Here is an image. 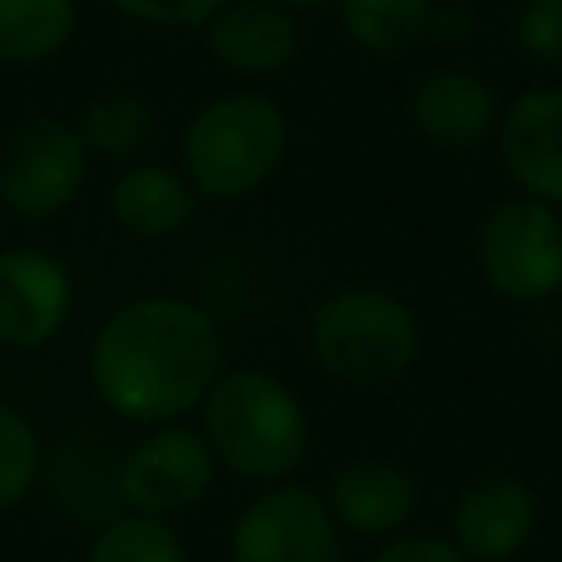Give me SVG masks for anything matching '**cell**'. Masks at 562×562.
<instances>
[{"instance_id": "6da1fadb", "label": "cell", "mask_w": 562, "mask_h": 562, "mask_svg": "<svg viewBox=\"0 0 562 562\" xmlns=\"http://www.w3.org/2000/svg\"><path fill=\"white\" fill-rule=\"evenodd\" d=\"M224 373L215 316L180 294H140L119 303L88 351L97 400L136 426H167L202 408Z\"/></svg>"}, {"instance_id": "7a4b0ae2", "label": "cell", "mask_w": 562, "mask_h": 562, "mask_svg": "<svg viewBox=\"0 0 562 562\" xmlns=\"http://www.w3.org/2000/svg\"><path fill=\"white\" fill-rule=\"evenodd\" d=\"M198 413L215 461L263 487L285 483L312 448L303 400L268 369H224Z\"/></svg>"}, {"instance_id": "3957f363", "label": "cell", "mask_w": 562, "mask_h": 562, "mask_svg": "<svg viewBox=\"0 0 562 562\" xmlns=\"http://www.w3.org/2000/svg\"><path fill=\"white\" fill-rule=\"evenodd\" d=\"M307 351L342 386H386L413 369L422 321L382 285H338L307 312Z\"/></svg>"}, {"instance_id": "277c9868", "label": "cell", "mask_w": 562, "mask_h": 562, "mask_svg": "<svg viewBox=\"0 0 562 562\" xmlns=\"http://www.w3.org/2000/svg\"><path fill=\"white\" fill-rule=\"evenodd\" d=\"M290 145V123L281 105L263 92H224L206 101L180 140L184 180L198 198L237 202L272 180Z\"/></svg>"}, {"instance_id": "5b68a950", "label": "cell", "mask_w": 562, "mask_h": 562, "mask_svg": "<svg viewBox=\"0 0 562 562\" xmlns=\"http://www.w3.org/2000/svg\"><path fill=\"white\" fill-rule=\"evenodd\" d=\"M474 263L492 294L544 303L562 290V215L558 206L514 193L496 202L474 233Z\"/></svg>"}, {"instance_id": "8992f818", "label": "cell", "mask_w": 562, "mask_h": 562, "mask_svg": "<svg viewBox=\"0 0 562 562\" xmlns=\"http://www.w3.org/2000/svg\"><path fill=\"white\" fill-rule=\"evenodd\" d=\"M88 149L53 114L22 119L0 145V206L26 224L57 220L83 189Z\"/></svg>"}, {"instance_id": "52a82bcc", "label": "cell", "mask_w": 562, "mask_h": 562, "mask_svg": "<svg viewBox=\"0 0 562 562\" xmlns=\"http://www.w3.org/2000/svg\"><path fill=\"white\" fill-rule=\"evenodd\" d=\"M228 562H347L342 527L321 492L285 479L241 505L228 531Z\"/></svg>"}, {"instance_id": "ba28073f", "label": "cell", "mask_w": 562, "mask_h": 562, "mask_svg": "<svg viewBox=\"0 0 562 562\" xmlns=\"http://www.w3.org/2000/svg\"><path fill=\"white\" fill-rule=\"evenodd\" d=\"M215 452L206 443L202 430L167 422V426H149L140 435V443L127 448V457L119 461V501L132 514H149V518H176L184 509H193L211 483H215Z\"/></svg>"}, {"instance_id": "9c48e42d", "label": "cell", "mask_w": 562, "mask_h": 562, "mask_svg": "<svg viewBox=\"0 0 562 562\" xmlns=\"http://www.w3.org/2000/svg\"><path fill=\"white\" fill-rule=\"evenodd\" d=\"M75 285L57 255L40 246L0 250V347L40 351L70 316Z\"/></svg>"}, {"instance_id": "30bf717a", "label": "cell", "mask_w": 562, "mask_h": 562, "mask_svg": "<svg viewBox=\"0 0 562 562\" xmlns=\"http://www.w3.org/2000/svg\"><path fill=\"white\" fill-rule=\"evenodd\" d=\"M492 140L518 193L562 206V83L522 88L501 110Z\"/></svg>"}, {"instance_id": "8fae6325", "label": "cell", "mask_w": 562, "mask_h": 562, "mask_svg": "<svg viewBox=\"0 0 562 562\" xmlns=\"http://www.w3.org/2000/svg\"><path fill=\"white\" fill-rule=\"evenodd\" d=\"M536 492L527 479L509 470H492L470 479L452 501V544L465 553V562H505L527 549L536 536Z\"/></svg>"}, {"instance_id": "7c38bea8", "label": "cell", "mask_w": 562, "mask_h": 562, "mask_svg": "<svg viewBox=\"0 0 562 562\" xmlns=\"http://www.w3.org/2000/svg\"><path fill=\"white\" fill-rule=\"evenodd\" d=\"M496 88L465 66H435L413 83L408 119L422 140L439 149H474L496 136L501 123Z\"/></svg>"}, {"instance_id": "4fadbf2b", "label": "cell", "mask_w": 562, "mask_h": 562, "mask_svg": "<svg viewBox=\"0 0 562 562\" xmlns=\"http://www.w3.org/2000/svg\"><path fill=\"white\" fill-rule=\"evenodd\" d=\"M321 496H325L334 522L364 540H391V536L408 531L417 501H422L417 479L386 457H356V461L338 465Z\"/></svg>"}, {"instance_id": "5bb4252c", "label": "cell", "mask_w": 562, "mask_h": 562, "mask_svg": "<svg viewBox=\"0 0 562 562\" xmlns=\"http://www.w3.org/2000/svg\"><path fill=\"white\" fill-rule=\"evenodd\" d=\"M206 44L224 70L263 79L294 61L299 26H294L290 9H281L272 0H241V4H224L206 22Z\"/></svg>"}, {"instance_id": "9a60e30c", "label": "cell", "mask_w": 562, "mask_h": 562, "mask_svg": "<svg viewBox=\"0 0 562 562\" xmlns=\"http://www.w3.org/2000/svg\"><path fill=\"white\" fill-rule=\"evenodd\" d=\"M110 215L127 237L158 241L180 233L198 215V189L162 162H136L114 180Z\"/></svg>"}, {"instance_id": "2e32d148", "label": "cell", "mask_w": 562, "mask_h": 562, "mask_svg": "<svg viewBox=\"0 0 562 562\" xmlns=\"http://www.w3.org/2000/svg\"><path fill=\"white\" fill-rule=\"evenodd\" d=\"M338 18L356 48L373 57H400L430 40L435 0H342Z\"/></svg>"}, {"instance_id": "e0dca14e", "label": "cell", "mask_w": 562, "mask_h": 562, "mask_svg": "<svg viewBox=\"0 0 562 562\" xmlns=\"http://www.w3.org/2000/svg\"><path fill=\"white\" fill-rule=\"evenodd\" d=\"M75 0H0V66H35L66 48Z\"/></svg>"}, {"instance_id": "ac0fdd59", "label": "cell", "mask_w": 562, "mask_h": 562, "mask_svg": "<svg viewBox=\"0 0 562 562\" xmlns=\"http://www.w3.org/2000/svg\"><path fill=\"white\" fill-rule=\"evenodd\" d=\"M79 140L97 158H136L154 136V110L136 92H101L75 123Z\"/></svg>"}, {"instance_id": "d6986e66", "label": "cell", "mask_w": 562, "mask_h": 562, "mask_svg": "<svg viewBox=\"0 0 562 562\" xmlns=\"http://www.w3.org/2000/svg\"><path fill=\"white\" fill-rule=\"evenodd\" d=\"M83 562H189V549L167 518L123 509L119 518L97 527Z\"/></svg>"}, {"instance_id": "ffe728a7", "label": "cell", "mask_w": 562, "mask_h": 562, "mask_svg": "<svg viewBox=\"0 0 562 562\" xmlns=\"http://www.w3.org/2000/svg\"><path fill=\"white\" fill-rule=\"evenodd\" d=\"M40 474V435L35 426L0 400V514L26 501Z\"/></svg>"}, {"instance_id": "44dd1931", "label": "cell", "mask_w": 562, "mask_h": 562, "mask_svg": "<svg viewBox=\"0 0 562 562\" xmlns=\"http://www.w3.org/2000/svg\"><path fill=\"white\" fill-rule=\"evenodd\" d=\"M514 48L531 66H562V0H522L514 13Z\"/></svg>"}, {"instance_id": "7402d4cb", "label": "cell", "mask_w": 562, "mask_h": 562, "mask_svg": "<svg viewBox=\"0 0 562 562\" xmlns=\"http://www.w3.org/2000/svg\"><path fill=\"white\" fill-rule=\"evenodd\" d=\"M110 4L145 26H206L224 9V0H110Z\"/></svg>"}, {"instance_id": "603a6c76", "label": "cell", "mask_w": 562, "mask_h": 562, "mask_svg": "<svg viewBox=\"0 0 562 562\" xmlns=\"http://www.w3.org/2000/svg\"><path fill=\"white\" fill-rule=\"evenodd\" d=\"M369 562H465V553L435 531H400L391 540H382V549Z\"/></svg>"}, {"instance_id": "cb8c5ba5", "label": "cell", "mask_w": 562, "mask_h": 562, "mask_svg": "<svg viewBox=\"0 0 562 562\" xmlns=\"http://www.w3.org/2000/svg\"><path fill=\"white\" fill-rule=\"evenodd\" d=\"M272 4H281V9H316L325 0H272Z\"/></svg>"}]
</instances>
